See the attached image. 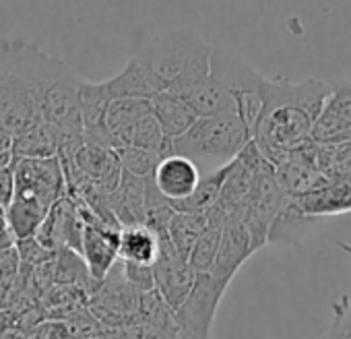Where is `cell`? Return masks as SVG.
Here are the masks:
<instances>
[{"label": "cell", "mask_w": 351, "mask_h": 339, "mask_svg": "<svg viewBox=\"0 0 351 339\" xmlns=\"http://www.w3.org/2000/svg\"><path fill=\"white\" fill-rule=\"evenodd\" d=\"M209 220L207 213L201 211H173V215L167 222V236L173 246V250L178 253L182 259H189L191 248L195 246L197 238L201 232L207 228Z\"/></svg>", "instance_id": "obj_22"}, {"label": "cell", "mask_w": 351, "mask_h": 339, "mask_svg": "<svg viewBox=\"0 0 351 339\" xmlns=\"http://www.w3.org/2000/svg\"><path fill=\"white\" fill-rule=\"evenodd\" d=\"M149 108H151V114L155 116L159 128L169 139L182 135L199 118L184 95L176 93V91H167V89L157 91L149 100Z\"/></svg>", "instance_id": "obj_16"}, {"label": "cell", "mask_w": 351, "mask_h": 339, "mask_svg": "<svg viewBox=\"0 0 351 339\" xmlns=\"http://www.w3.org/2000/svg\"><path fill=\"white\" fill-rule=\"evenodd\" d=\"M15 195L52 207L66 195V180L60 159L54 157H15Z\"/></svg>", "instance_id": "obj_7"}, {"label": "cell", "mask_w": 351, "mask_h": 339, "mask_svg": "<svg viewBox=\"0 0 351 339\" xmlns=\"http://www.w3.org/2000/svg\"><path fill=\"white\" fill-rule=\"evenodd\" d=\"M159 253L153 263V281L159 296L165 300V304L173 310L182 304V300L189 296L197 271L189 265L186 259H182L173 250L167 232H159Z\"/></svg>", "instance_id": "obj_9"}, {"label": "cell", "mask_w": 351, "mask_h": 339, "mask_svg": "<svg viewBox=\"0 0 351 339\" xmlns=\"http://www.w3.org/2000/svg\"><path fill=\"white\" fill-rule=\"evenodd\" d=\"M221 230L223 226L219 224H207V228L201 232V236L197 238L195 246L189 253V265L197 271H209L213 267V261L217 257V248H219V240H221Z\"/></svg>", "instance_id": "obj_25"}, {"label": "cell", "mask_w": 351, "mask_h": 339, "mask_svg": "<svg viewBox=\"0 0 351 339\" xmlns=\"http://www.w3.org/2000/svg\"><path fill=\"white\" fill-rule=\"evenodd\" d=\"M85 222L79 213V207L73 197L62 195L46 213L44 222L40 224L38 232L34 234L46 248H73L81 250Z\"/></svg>", "instance_id": "obj_10"}, {"label": "cell", "mask_w": 351, "mask_h": 339, "mask_svg": "<svg viewBox=\"0 0 351 339\" xmlns=\"http://www.w3.org/2000/svg\"><path fill=\"white\" fill-rule=\"evenodd\" d=\"M106 87L112 100H151L157 91H161V85L153 73L136 56H130L126 67L106 81Z\"/></svg>", "instance_id": "obj_17"}, {"label": "cell", "mask_w": 351, "mask_h": 339, "mask_svg": "<svg viewBox=\"0 0 351 339\" xmlns=\"http://www.w3.org/2000/svg\"><path fill=\"white\" fill-rule=\"evenodd\" d=\"M0 71L11 73L34 95L42 118L64 135L83 132L79 118L81 77L60 58L25 40H0Z\"/></svg>", "instance_id": "obj_1"}, {"label": "cell", "mask_w": 351, "mask_h": 339, "mask_svg": "<svg viewBox=\"0 0 351 339\" xmlns=\"http://www.w3.org/2000/svg\"><path fill=\"white\" fill-rule=\"evenodd\" d=\"M17 244V238L7 222V215H5V209H0V253H5L9 248H15Z\"/></svg>", "instance_id": "obj_31"}, {"label": "cell", "mask_w": 351, "mask_h": 339, "mask_svg": "<svg viewBox=\"0 0 351 339\" xmlns=\"http://www.w3.org/2000/svg\"><path fill=\"white\" fill-rule=\"evenodd\" d=\"M230 163H232V161H230ZM230 163H226V165L213 170V172H205V174L201 176L197 189H195L189 197H184V199H180V201L169 203V205L173 207V211H201V213H205V211L217 201V197H219L221 185H223V180H226V176H228Z\"/></svg>", "instance_id": "obj_23"}, {"label": "cell", "mask_w": 351, "mask_h": 339, "mask_svg": "<svg viewBox=\"0 0 351 339\" xmlns=\"http://www.w3.org/2000/svg\"><path fill=\"white\" fill-rule=\"evenodd\" d=\"M211 52L213 46L191 30L143 27L134 36L132 56L147 65L161 91L186 95L209 75Z\"/></svg>", "instance_id": "obj_3"}, {"label": "cell", "mask_w": 351, "mask_h": 339, "mask_svg": "<svg viewBox=\"0 0 351 339\" xmlns=\"http://www.w3.org/2000/svg\"><path fill=\"white\" fill-rule=\"evenodd\" d=\"M29 335L21 333L19 329H0V339H27Z\"/></svg>", "instance_id": "obj_33"}, {"label": "cell", "mask_w": 351, "mask_h": 339, "mask_svg": "<svg viewBox=\"0 0 351 339\" xmlns=\"http://www.w3.org/2000/svg\"><path fill=\"white\" fill-rule=\"evenodd\" d=\"M337 246H339L341 250H345V253H347V255L351 257V244H347V242H339Z\"/></svg>", "instance_id": "obj_35"}, {"label": "cell", "mask_w": 351, "mask_h": 339, "mask_svg": "<svg viewBox=\"0 0 351 339\" xmlns=\"http://www.w3.org/2000/svg\"><path fill=\"white\" fill-rule=\"evenodd\" d=\"M250 139L252 132L240 116L213 114L199 116L191 128L173 137L171 149L193 159L205 174L236 159Z\"/></svg>", "instance_id": "obj_4"}, {"label": "cell", "mask_w": 351, "mask_h": 339, "mask_svg": "<svg viewBox=\"0 0 351 339\" xmlns=\"http://www.w3.org/2000/svg\"><path fill=\"white\" fill-rule=\"evenodd\" d=\"M149 112V100H112L106 114V128L112 147H128L134 126Z\"/></svg>", "instance_id": "obj_18"}, {"label": "cell", "mask_w": 351, "mask_h": 339, "mask_svg": "<svg viewBox=\"0 0 351 339\" xmlns=\"http://www.w3.org/2000/svg\"><path fill=\"white\" fill-rule=\"evenodd\" d=\"M275 178L287 197H300L324 185L328 178L322 176L316 165L314 141H308L306 145L293 149L281 163H277Z\"/></svg>", "instance_id": "obj_11"}, {"label": "cell", "mask_w": 351, "mask_h": 339, "mask_svg": "<svg viewBox=\"0 0 351 339\" xmlns=\"http://www.w3.org/2000/svg\"><path fill=\"white\" fill-rule=\"evenodd\" d=\"M332 89H335L337 93H343V95H351V81H345V83L332 85Z\"/></svg>", "instance_id": "obj_34"}, {"label": "cell", "mask_w": 351, "mask_h": 339, "mask_svg": "<svg viewBox=\"0 0 351 339\" xmlns=\"http://www.w3.org/2000/svg\"><path fill=\"white\" fill-rule=\"evenodd\" d=\"M254 255V248L250 244V234L242 220H232L221 230V240L217 248V257L213 261V267L209 273H213L217 279L232 283L240 267Z\"/></svg>", "instance_id": "obj_14"}, {"label": "cell", "mask_w": 351, "mask_h": 339, "mask_svg": "<svg viewBox=\"0 0 351 339\" xmlns=\"http://www.w3.org/2000/svg\"><path fill=\"white\" fill-rule=\"evenodd\" d=\"M15 163V159H13ZM13 163L0 167V207H7L15 195V167Z\"/></svg>", "instance_id": "obj_30"}, {"label": "cell", "mask_w": 351, "mask_h": 339, "mask_svg": "<svg viewBox=\"0 0 351 339\" xmlns=\"http://www.w3.org/2000/svg\"><path fill=\"white\" fill-rule=\"evenodd\" d=\"M209 75L226 89L234 112L246 122L250 132H254L258 116L265 108L269 79L254 71L242 56L223 48H213Z\"/></svg>", "instance_id": "obj_5"}, {"label": "cell", "mask_w": 351, "mask_h": 339, "mask_svg": "<svg viewBox=\"0 0 351 339\" xmlns=\"http://www.w3.org/2000/svg\"><path fill=\"white\" fill-rule=\"evenodd\" d=\"M34 335L38 339H69V329L64 320H56V318H44L38 329L34 331Z\"/></svg>", "instance_id": "obj_29"}, {"label": "cell", "mask_w": 351, "mask_h": 339, "mask_svg": "<svg viewBox=\"0 0 351 339\" xmlns=\"http://www.w3.org/2000/svg\"><path fill=\"white\" fill-rule=\"evenodd\" d=\"M330 89L332 85L318 79L300 83L287 77L269 79L265 108L254 126L252 141L273 165L281 163L293 149L312 141V126Z\"/></svg>", "instance_id": "obj_2"}, {"label": "cell", "mask_w": 351, "mask_h": 339, "mask_svg": "<svg viewBox=\"0 0 351 339\" xmlns=\"http://www.w3.org/2000/svg\"><path fill=\"white\" fill-rule=\"evenodd\" d=\"M201 176V167L193 159L180 153H169L159 159L151 180L159 189V193L169 203H173L189 197L197 189Z\"/></svg>", "instance_id": "obj_12"}, {"label": "cell", "mask_w": 351, "mask_h": 339, "mask_svg": "<svg viewBox=\"0 0 351 339\" xmlns=\"http://www.w3.org/2000/svg\"><path fill=\"white\" fill-rule=\"evenodd\" d=\"M46 213H48V207H44L42 203H38L34 199H25V197H13L11 203L5 207L7 222L17 240L34 236L38 232L40 224L44 222Z\"/></svg>", "instance_id": "obj_24"}, {"label": "cell", "mask_w": 351, "mask_h": 339, "mask_svg": "<svg viewBox=\"0 0 351 339\" xmlns=\"http://www.w3.org/2000/svg\"><path fill=\"white\" fill-rule=\"evenodd\" d=\"M110 102H112V95L106 87V81H101V83L81 81L79 118H81V128H83L85 141L112 147L110 137H108V128H106V114H108Z\"/></svg>", "instance_id": "obj_15"}, {"label": "cell", "mask_w": 351, "mask_h": 339, "mask_svg": "<svg viewBox=\"0 0 351 339\" xmlns=\"http://www.w3.org/2000/svg\"><path fill=\"white\" fill-rule=\"evenodd\" d=\"M27 339H38V337H36V335H34V333H32V335H29V337H27Z\"/></svg>", "instance_id": "obj_36"}, {"label": "cell", "mask_w": 351, "mask_h": 339, "mask_svg": "<svg viewBox=\"0 0 351 339\" xmlns=\"http://www.w3.org/2000/svg\"><path fill=\"white\" fill-rule=\"evenodd\" d=\"M228 288H230V283L217 279L209 271L197 273L189 296L182 300V304L178 308H173L176 318H178V323L186 331H191L195 337L211 339L217 308H219L221 298Z\"/></svg>", "instance_id": "obj_8"}, {"label": "cell", "mask_w": 351, "mask_h": 339, "mask_svg": "<svg viewBox=\"0 0 351 339\" xmlns=\"http://www.w3.org/2000/svg\"><path fill=\"white\" fill-rule=\"evenodd\" d=\"M13 141H15V137L3 124V120H0V151H13Z\"/></svg>", "instance_id": "obj_32"}, {"label": "cell", "mask_w": 351, "mask_h": 339, "mask_svg": "<svg viewBox=\"0 0 351 339\" xmlns=\"http://www.w3.org/2000/svg\"><path fill=\"white\" fill-rule=\"evenodd\" d=\"M118 240L120 228H112L101 222L85 224L79 253L95 281H99L118 261Z\"/></svg>", "instance_id": "obj_13"}, {"label": "cell", "mask_w": 351, "mask_h": 339, "mask_svg": "<svg viewBox=\"0 0 351 339\" xmlns=\"http://www.w3.org/2000/svg\"><path fill=\"white\" fill-rule=\"evenodd\" d=\"M15 248H17V255H19V263H21V267H25V269H34V267L46 263V261L52 259V255L56 253V250L46 248L36 236L19 238L17 244H15Z\"/></svg>", "instance_id": "obj_27"}, {"label": "cell", "mask_w": 351, "mask_h": 339, "mask_svg": "<svg viewBox=\"0 0 351 339\" xmlns=\"http://www.w3.org/2000/svg\"><path fill=\"white\" fill-rule=\"evenodd\" d=\"M116 153H118V159L124 172L138 176V178H151L161 159L159 153L141 149V147H122V149H116Z\"/></svg>", "instance_id": "obj_26"}, {"label": "cell", "mask_w": 351, "mask_h": 339, "mask_svg": "<svg viewBox=\"0 0 351 339\" xmlns=\"http://www.w3.org/2000/svg\"><path fill=\"white\" fill-rule=\"evenodd\" d=\"M122 263V273L126 277V281L136 290V292H149L155 288V281H153V265H138V263H126V261H120Z\"/></svg>", "instance_id": "obj_28"}, {"label": "cell", "mask_w": 351, "mask_h": 339, "mask_svg": "<svg viewBox=\"0 0 351 339\" xmlns=\"http://www.w3.org/2000/svg\"><path fill=\"white\" fill-rule=\"evenodd\" d=\"M320 218H312L306 215L298 203L287 197L283 207L279 209L277 218L273 220L271 228H269V236H267V244H287L293 246L298 242H302V238L310 232V228L318 222Z\"/></svg>", "instance_id": "obj_19"}, {"label": "cell", "mask_w": 351, "mask_h": 339, "mask_svg": "<svg viewBox=\"0 0 351 339\" xmlns=\"http://www.w3.org/2000/svg\"><path fill=\"white\" fill-rule=\"evenodd\" d=\"M60 132L54 124L42 120L27 132L15 137L13 155L15 157H54L58 153Z\"/></svg>", "instance_id": "obj_21"}, {"label": "cell", "mask_w": 351, "mask_h": 339, "mask_svg": "<svg viewBox=\"0 0 351 339\" xmlns=\"http://www.w3.org/2000/svg\"><path fill=\"white\" fill-rule=\"evenodd\" d=\"M287 195L281 191L277 178H275V165L267 163L254 174L250 193L246 197L244 209H242V224L246 226L250 234V244L254 253L267 244L269 228L273 220L277 218L279 209L283 207Z\"/></svg>", "instance_id": "obj_6"}, {"label": "cell", "mask_w": 351, "mask_h": 339, "mask_svg": "<svg viewBox=\"0 0 351 339\" xmlns=\"http://www.w3.org/2000/svg\"><path fill=\"white\" fill-rule=\"evenodd\" d=\"M159 253L157 234L145 224H132L120 228L118 240V259L126 263L153 265Z\"/></svg>", "instance_id": "obj_20"}]
</instances>
